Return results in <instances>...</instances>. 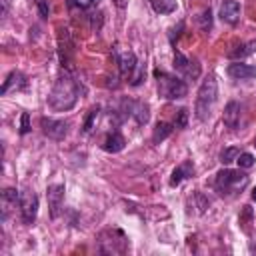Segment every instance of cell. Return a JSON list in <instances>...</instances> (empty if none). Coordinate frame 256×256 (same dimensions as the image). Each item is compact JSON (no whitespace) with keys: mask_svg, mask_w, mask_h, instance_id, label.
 <instances>
[{"mask_svg":"<svg viewBox=\"0 0 256 256\" xmlns=\"http://www.w3.org/2000/svg\"><path fill=\"white\" fill-rule=\"evenodd\" d=\"M240 14H242V8H240L238 0H224L222 2V6H220V20L222 22L236 24L240 20Z\"/></svg>","mask_w":256,"mask_h":256,"instance_id":"cell-12","label":"cell"},{"mask_svg":"<svg viewBox=\"0 0 256 256\" xmlns=\"http://www.w3.org/2000/svg\"><path fill=\"white\" fill-rule=\"evenodd\" d=\"M192 174H194V164H192V160H184L180 166L174 168V172H172V176H170V186H178L182 180L190 178Z\"/></svg>","mask_w":256,"mask_h":256,"instance_id":"cell-16","label":"cell"},{"mask_svg":"<svg viewBox=\"0 0 256 256\" xmlns=\"http://www.w3.org/2000/svg\"><path fill=\"white\" fill-rule=\"evenodd\" d=\"M196 24H198V28L202 32H210V28H212V12L210 10L200 12V16L196 18Z\"/></svg>","mask_w":256,"mask_h":256,"instance_id":"cell-22","label":"cell"},{"mask_svg":"<svg viewBox=\"0 0 256 256\" xmlns=\"http://www.w3.org/2000/svg\"><path fill=\"white\" fill-rule=\"evenodd\" d=\"M36 6H38V12L42 18H48L50 16V6H48V0H36Z\"/></svg>","mask_w":256,"mask_h":256,"instance_id":"cell-28","label":"cell"},{"mask_svg":"<svg viewBox=\"0 0 256 256\" xmlns=\"http://www.w3.org/2000/svg\"><path fill=\"white\" fill-rule=\"evenodd\" d=\"M254 52H256V40H250V42L240 44V46H236L234 50H230V52H228V58L240 60V58H246V56H250V54H254Z\"/></svg>","mask_w":256,"mask_h":256,"instance_id":"cell-18","label":"cell"},{"mask_svg":"<svg viewBox=\"0 0 256 256\" xmlns=\"http://www.w3.org/2000/svg\"><path fill=\"white\" fill-rule=\"evenodd\" d=\"M172 130H174V126L172 124H168V122H156V126H154V132H152V142L154 144H160L162 140H166L170 134H172Z\"/></svg>","mask_w":256,"mask_h":256,"instance_id":"cell-19","label":"cell"},{"mask_svg":"<svg viewBox=\"0 0 256 256\" xmlns=\"http://www.w3.org/2000/svg\"><path fill=\"white\" fill-rule=\"evenodd\" d=\"M248 184V176L240 170H230V168H224L216 174L214 178V188L220 196H234L238 194L240 190H244Z\"/></svg>","mask_w":256,"mask_h":256,"instance_id":"cell-2","label":"cell"},{"mask_svg":"<svg viewBox=\"0 0 256 256\" xmlns=\"http://www.w3.org/2000/svg\"><path fill=\"white\" fill-rule=\"evenodd\" d=\"M174 70L176 72H180L182 76H186V78H192V80H196L198 76H200V64H198V60H190V58H186L182 52H178L176 48H174Z\"/></svg>","mask_w":256,"mask_h":256,"instance_id":"cell-6","label":"cell"},{"mask_svg":"<svg viewBox=\"0 0 256 256\" xmlns=\"http://www.w3.org/2000/svg\"><path fill=\"white\" fill-rule=\"evenodd\" d=\"M222 120L228 128H236L238 122H240V104L236 100H230L226 106H224V114H222Z\"/></svg>","mask_w":256,"mask_h":256,"instance_id":"cell-15","label":"cell"},{"mask_svg":"<svg viewBox=\"0 0 256 256\" xmlns=\"http://www.w3.org/2000/svg\"><path fill=\"white\" fill-rule=\"evenodd\" d=\"M76 102H78V84L70 76H60L48 94V106L56 112H66L72 110Z\"/></svg>","mask_w":256,"mask_h":256,"instance_id":"cell-1","label":"cell"},{"mask_svg":"<svg viewBox=\"0 0 256 256\" xmlns=\"http://www.w3.org/2000/svg\"><path fill=\"white\" fill-rule=\"evenodd\" d=\"M238 156H240V148L228 146V148H224V150L220 152V162H222V164H230V162H234Z\"/></svg>","mask_w":256,"mask_h":256,"instance_id":"cell-23","label":"cell"},{"mask_svg":"<svg viewBox=\"0 0 256 256\" xmlns=\"http://www.w3.org/2000/svg\"><path fill=\"white\" fill-rule=\"evenodd\" d=\"M216 98H218V82L214 76H208L206 80H202L200 88H198V94H196V106H194V112H196V118L198 120H206L212 112V106L216 104Z\"/></svg>","mask_w":256,"mask_h":256,"instance_id":"cell-3","label":"cell"},{"mask_svg":"<svg viewBox=\"0 0 256 256\" xmlns=\"http://www.w3.org/2000/svg\"><path fill=\"white\" fill-rule=\"evenodd\" d=\"M92 2H94V0H72V4L78 6V8H82V10H84V8H90Z\"/></svg>","mask_w":256,"mask_h":256,"instance_id":"cell-30","label":"cell"},{"mask_svg":"<svg viewBox=\"0 0 256 256\" xmlns=\"http://www.w3.org/2000/svg\"><path fill=\"white\" fill-rule=\"evenodd\" d=\"M228 76L232 80H250L256 78V66L254 64H244V62H232L226 68Z\"/></svg>","mask_w":256,"mask_h":256,"instance_id":"cell-11","label":"cell"},{"mask_svg":"<svg viewBox=\"0 0 256 256\" xmlns=\"http://www.w3.org/2000/svg\"><path fill=\"white\" fill-rule=\"evenodd\" d=\"M236 162H238V166H240L242 170H248V168H252V166L256 164V158H254V154H250V152H240V156L236 158Z\"/></svg>","mask_w":256,"mask_h":256,"instance_id":"cell-24","label":"cell"},{"mask_svg":"<svg viewBox=\"0 0 256 256\" xmlns=\"http://www.w3.org/2000/svg\"><path fill=\"white\" fill-rule=\"evenodd\" d=\"M20 214L24 224H34L38 216V196L34 192H24L20 196Z\"/></svg>","mask_w":256,"mask_h":256,"instance_id":"cell-8","label":"cell"},{"mask_svg":"<svg viewBox=\"0 0 256 256\" xmlns=\"http://www.w3.org/2000/svg\"><path fill=\"white\" fill-rule=\"evenodd\" d=\"M252 200H256V188H254V192H252Z\"/></svg>","mask_w":256,"mask_h":256,"instance_id":"cell-32","label":"cell"},{"mask_svg":"<svg viewBox=\"0 0 256 256\" xmlns=\"http://www.w3.org/2000/svg\"><path fill=\"white\" fill-rule=\"evenodd\" d=\"M40 126H42L44 136H48L52 140H64V136L68 134V126L70 124L66 120H56V118L42 116L40 118Z\"/></svg>","mask_w":256,"mask_h":256,"instance_id":"cell-7","label":"cell"},{"mask_svg":"<svg viewBox=\"0 0 256 256\" xmlns=\"http://www.w3.org/2000/svg\"><path fill=\"white\" fill-rule=\"evenodd\" d=\"M124 144H126V140H124V136L120 134V132H110V134H106V138H104V142H102V150H106V152H120L122 148H124Z\"/></svg>","mask_w":256,"mask_h":256,"instance_id":"cell-17","label":"cell"},{"mask_svg":"<svg viewBox=\"0 0 256 256\" xmlns=\"http://www.w3.org/2000/svg\"><path fill=\"white\" fill-rule=\"evenodd\" d=\"M98 114H100V106H92V108L88 110L86 120H84V124H82V130H84L86 134L92 132V128H94V124H96V120H98Z\"/></svg>","mask_w":256,"mask_h":256,"instance_id":"cell-21","label":"cell"},{"mask_svg":"<svg viewBox=\"0 0 256 256\" xmlns=\"http://www.w3.org/2000/svg\"><path fill=\"white\" fill-rule=\"evenodd\" d=\"M130 116H132V118L136 120V124H140V126L148 124V120H150V108H148V104L142 102V100H132V102H130Z\"/></svg>","mask_w":256,"mask_h":256,"instance_id":"cell-14","label":"cell"},{"mask_svg":"<svg viewBox=\"0 0 256 256\" xmlns=\"http://www.w3.org/2000/svg\"><path fill=\"white\" fill-rule=\"evenodd\" d=\"M186 124H188V110L180 108L176 112V118H174V128H186Z\"/></svg>","mask_w":256,"mask_h":256,"instance_id":"cell-26","label":"cell"},{"mask_svg":"<svg viewBox=\"0 0 256 256\" xmlns=\"http://www.w3.org/2000/svg\"><path fill=\"white\" fill-rule=\"evenodd\" d=\"M142 80H144V68H142V66L138 64V66H136V74L132 76V80H130V84H132V86H138V84H140Z\"/></svg>","mask_w":256,"mask_h":256,"instance_id":"cell-29","label":"cell"},{"mask_svg":"<svg viewBox=\"0 0 256 256\" xmlns=\"http://www.w3.org/2000/svg\"><path fill=\"white\" fill-rule=\"evenodd\" d=\"M176 0H152V8L156 14H170L176 10Z\"/></svg>","mask_w":256,"mask_h":256,"instance_id":"cell-20","label":"cell"},{"mask_svg":"<svg viewBox=\"0 0 256 256\" xmlns=\"http://www.w3.org/2000/svg\"><path fill=\"white\" fill-rule=\"evenodd\" d=\"M46 200H48V208H50V218L56 220L60 216L62 202H64V184H50L46 188Z\"/></svg>","mask_w":256,"mask_h":256,"instance_id":"cell-9","label":"cell"},{"mask_svg":"<svg viewBox=\"0 0 256 256\" xmlns=\"http://www.w3.org/2000/svg\"><path fill=\"white\" fill-rule=\"evenodd\" d=\"M26 84H28L26 76H24L22 72H18V70H12V72L6 76V80H4V84H2V88H0V94H8L10 90H24Z\"/></svg>","mask_w":256,"mask_h":256,"instance_id":"cell-13","label":"cell"},{"mask_svg":"<svg viewBox=\"0 0 256 256\" xmlns=\"http://www.w3.org/2000/svg\"><path fill=\"white\" fill-rule=\"evenodd\" d=\"M116 64H118V70L122 76H130L136 70L138 60L132 50H116Z\"/></svg>","mask_w":256,"mask_h":256,"instance_id":"cell-10","label":"cell"},{"mask_svg":"<svg viewBox=\"0 0 256 256\" xmlns=\"http://www.w3.org/2000/svg\"><path fill=\"white\" fill-rule=\"evenodd\" d=\"M154 76H156V84H158V94L164 100H180L188 94L186 82L180 80L178 76H172V74H166L160 70H154Z\"/></svg>","mask_w":256,"mask_h":256,"instance_id":"cell-4","label":"cell"},{"mask_svg":"<svg viewBox=\"0 0 256 256\" xmlns=\"http://www.w3.org/2000/svg\"><path fill=\"white\" fill-rule=\"evenodd\" d=\"M30 132V114L22 112L20 116V134H28Z\"/></svg>","mask_w":256,"mask_h":256,"instance_id":"cell-27","label":"cell"},{"mask_svg":"<svg viewBox=\"0 0 256 256\" xmlns=\"http://www.w3.org/2000/svg\"><path fill=\"white\" fill-rule=\"evenodd\" d=\"M2 200H4V206L16 204V202H20V194H18L16 188H6V190L2 192Z\"/></svg>","mask_w":256,"mask_h":256,"instance_id":"cell-25","label":"cell"},{"mask_svg":"<svg viewBox=\"0 0 256 256\" xmlns=\"http://www.w3.org/2000/svg\"><path fill=\"white\" fill-rule=\"evenodd\" d=\"M100 250L104 254H124L128 250V238L118 228H108L98 236Z\"/></svg>","mask_w":256,"mask_h":256,"instance_id":"cell-5","label":"cell"},{"mask_svg":"<svg viewBox=\"0 0 256 256\" xmlns=\"http://www.w3.org/2000/svg\"><path fill=\"white\" fill-rule=\"evenodd\" d=\"M114 4H116L118 8H124V4H126V2H124V0H114Z\"/></svg>","mask_w":256,"mask_h":256,"instance_id":"cell-31","label":"cell"},{"mask_svg":"<svg viewBox=\"0 0 256 256\" xmlns=\"http://www.w3.org/2000/svg\"><path fill=\"white\" fill-rule=\"evenodd\" d=\"M254 146H256V140H254Z\"/></svg>","mask_w":256,"mask_h":256,"instance_id":"cell-33","label":"cell"}]
</instances>
